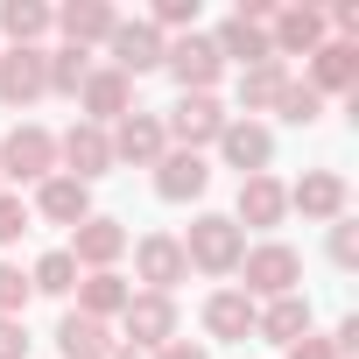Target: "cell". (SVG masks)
<instances>
[{"label":"cell","instance_id":"6da1fadb","mask_svg":"<svg viewBox=\"0 0 359 359\" xmlns=\"http://www.w3.org/2000/svg\"><path fill=\"white\" fill-rule=\"evenodd\" d=\"M240 296L247 303H275V296H296L303 289V254L289 247V240H261V247H247L240 254Z\"/></svg>","mask_w":359,"mask_h":359},{"label":"cell","instance_id":"7a4b0ae2","mask_svg":"<svg viewBox=\"0 0 359 359\" xmlns=\"http://www.w3.org/2000/svg\"><path fill=\"white\" fill-rule=\"evenodd\" d=\"M240 254H247V233L226 219V212H198L191 233H184V261L198 275H240Z\"/></svg>","mask_w":359,"mask_h":359},{"label":"cell","instance_id":"3957f363","mask_svg":"<svg viewBox=\"0 0 359 359\" xmlns=\"http://www.w3.org/2000/svg\"><path fill=\"white\" fill-rule=\"evenodd\" d=\"M57 176V134L50 127H36V120H22V127H8V141H0V184H50Z\"/></svg>","mask_w":359,"mask_h":359},{"label":"cell","instance_id":"277c9868","mask_svg":"<svg viewBox=\"0 0 359 359\" xmlns=\"http://www.w3.org/2000/svg\"><path fill=\"white\" fill-rule=\"evenodd\" d=\"M226 106H219V92H184L169 113H162V134H169V148H191V155H205V148H219V134H226Z\"/></svg>","mask_w":359,"mask_h":359},{"label":"cell","instance_id":"5b68a950","mask_svg":"<svg viewBox=\"0 0 359 359\" xmlns=\"http://www.w3.org/2000/svg\"><path fill=\"white\" fill-rule=\"evenodd\" d=\"M120 345H134V352H162L169 338H184V317H176V296H148V289H134L127 296V310H120Z\"/></svg>","mask_w":359,"mask_h":359},{"label":"cell","instance_id":"8992f818","mask_svg":"<svg viewBox=\"0 0 359 359\" xmlns=\"http://www.w3.org/2000/svg\"><path fill=\"white\" fill-rule=\"evenodd\" d=\"M162 71L176 78V92H219V78H226V64H219V50H212V36H205V29H191V36H169V50H162Z\"/></svg>","mask_w":359,"mask_h":359},{"label":"cell","instance_id":"52a82bcc","mask_svg":"<svg viewBox=\"0 0 359 359\" xmlns=\"http://www.w3.org/2000/svg\"><path fill=\"white\" fill-rule=\"evenodd\" d=\"M127 247H134V275H141L148 296H176V282H191V261H184V240L176 233H141Z\"/></svg>","mask_w":359,"mask_h":359},{"label":"cell","instance_id":"ba28073f","mask_svg":"<svg viewBox=\"0 0 359 359\" xmlns=\"http://www.w3.org/2000/svg\"><path fill=\"white\" fill-rule=\"evenodd\" d=\"M57 169L78 176V184H99V176H113V141H106V127L71 120V127L57 134Z\"/></svg>","mask_w":359,"mask_h":359},{"label":"cell","instance_id":"9c48e42d","mask_svg":"<svg viewBox=\"0 0 359 359\" xmlns=\"http://www.w3.org/2000/svg\"><path fill=\"white\" fill-rule=\"evenodd\" d=\"M303 64H310L303 85H310L317 99H352V92H359V43H331V36H324Z\"/></svg>","mask_w":359,"mask_h":359},{"label":"cell","instance_id":"30bf717a","mask_svg":"<svg viewBox=\"0 0 359 359\" xmlns=\"http://www.w3.org/2000/svg\"><path fill=\"white\" fill-rule=\"evenodd\" d=\"M106 141H113V169L120 162H134V169H155L162 155H169V134H162V113H127V120H113L106 127Z\"/></svg>","mask_w":359,"mask_h":359},{"label":"cell","instance_id":"8fae6325","mask_svg":"<svg viewBox=\"0 0 359 359\" xmlns=\"http://www.w3.org/2000/svg\"><path fill=\"white\" fill-rule=\"evenodd\" d=\"M64 254L78 261V275H106V268H120V254H127V226L106 219V212H92L85 226H71V247H64Z\"/></svg>","mask_w":359,"mask_h":359},{"label":"cell","instance_id":"7c38bea8","mask_svg":"<svg viewBox=\"0 0 359 359\" xmlns=\"http://www.w3.org/2000/svg\"><path fill=\"white\" fill-rule=\"evenodd\" d=\"M240 233L254 226V233H275L282 219H289V184L282 176H240V198H233V212H226Z\"/></svg>","mask_w":359,"mask_h":359},{"label":"cell","instance_id":"4fadbf2b","mask_svg":"<svg viewBox=\"0 0 359 359\" xmlns=\"http://www.w3.org/2000/svg\"><path fill=\"white\" fill-rule=\"evenodd\" d=\"M162 50H169V36H155L148 22H113V36H106V64H113L120 78L162 71Z\"/></svg>","mask_w":359,"mask_h":359},{"label":"cell","instance_id":"5bb4252c","mask_svg":"<svg viewBox=\"0 0 359 359\" xmlns=\"http://www.w3.org/2000/svg\"><path fill=\"white\" fill-rule=\"evenodd\" d=\"M317 43H324V8H310V0H289V8H275V22H268V50H275V64L310 57Z\"/></svg>","mask_w":359,"mask_h":359},{"label":"cell","instance_id":"9a60e30c","mask_svg":"<svg viewBox=\"0 0 359 359\" xmlns=\"http://www.w3.org/2000/svg\"><path fill=\"white\" fill-rule=\"evenodd\" d=\"M78 113H85L92 127H113V120H127V113H134V78H120L113 64H92V78L78 85Z\"/></svg>","mask_w":359,"mask_h":359},{"label":"cell","instance_id":"2e32d148","mask_svg":"<svg viewBox=\"0 0 359 359\" xmlns=\"http://www.w3.org/2000/svg\"><path fill=\"white\" fill-rule=\"evenodd\" d=\"M205 191H212V162H205V155L169 148V155L155 162V198H162V205H198Z\"/></svg>","mask_w":359,"mask_h":359},{"label":"cell","instance_id":"e0dca14e","mask_svg":"<svg viewBox=\"0 0 359 359\" xmlns=\"http://www.w3.org/2000/svg\"><path fill=\"white\" fill-rule=\"evenodd\" d=\"M345 205H352V191H345L338 169H303V184H289V212H303L310 226L345 219Z\"/></svg>","mask_w":359,"mask_h":359},{"label":"cell","instance_id":"ac0fdd59","mask_svg":"<svg viewBox=\"0 0 359 359\" xmlns=\"http://www.w3.org/2000/svg\"><path fill=\"white\" fill-rule=\"evenodd\" d=\"M29 219H43V226H85V219H92V184H78V176L57 169L50 184H36Z\"/></svg>","mask_w":359,"mask_h":359},{"label":"cell","instance_id":"d6986e66","mask_svg":"<svg viewBox=\"0 0 359 359\" xmlns=\"http://www.w3.org/2000/svg\"><path fill=\"white\" fill-rule=\"evenodd\" d=\"M219 162L240 169V176H268V162H275V134H268L261 120H226V134H219Z\"/></svg>","mask_w":359,"mask_h":359},{"label":"cell","instance_id":"ffe728a7","mask_svg":"<svg viewBox=\"0 0 359 359\" xmlns=\"http://www.w3.org/2000/svg\"><path fill=\"white\" fill-rule=\"evenodd\" d=\"M43 92H50L43 50H0V106H8V113H29Z\"/></svg>","mask_w":359,"mask_h":359},{"label":"cell","instance_id":"44dd1931","mask_svg":"<svg viewBox=\"0 0 359 359\" xmlns=\"http://www.w3.org/2000/svg\"><path fill=\"white\" fill-rule=\"evenodd\" d=\"M212 50H219V64H240V71H254V64H275V50H268V29H261V22H240V15H226V22L212 29Z\"/></svg>","mask_w":359,"mask_h":359},{"label":"cell","instance_id":"7402d4cb","mask_svg":"<svg viewBox=\"0 0 359 359\" xmlns=\"http://www.w3.org/2000/svg\"><path fill=\"white\" fill-rule=\"evenodd\" d=\"M78 317H92V324H120V310H127V296H134V282L120 275V268H106V275H78Z\"/></svg>","mask_w":359,"mask_h":359},{"label":"cell","instance_id":"603a6c76","mask_svg":"<svg viewBox=\"0 0 359 359\" xmlns=\"http://www.w3.org/2000/svg\"><path fill=\"white\" fill-rule=\"evenodd\" d=\"M113 22H120V8H113V0H71V8H57V36H64L71 50L106 43V36H113Z\"/></svg>","mask_w":359,"mask_h":359},{"label":"cell","instance_id":"cb8c5ba5","mask_svg":"<svg viewBox=\"0 0 359 359\" xmlns=\"http://www.w3.org/2000/svg\"><path fill=\"white\" fill-rule=\"evenodd\" d=\"M205 338L247 345V338H254V303H247L240 289H212V296H205Z\"/></svg>","mask_w":359,"mask_h":359},{"label":"cell","instance_id":"d4e9b609","mask_svg":"<svg viewBox=\"0 0 359 359\" xmlns=\"http://www.w3.org/2000/svg\"><path fill=\"white\" fill-rule=\"evenodd\" d=\"M310 331V296L296 289V296H275V303H254V338H268V345H296Z\"/></svg>","mask_w":359,"mask_h":359},{"label":"cell","instance_id":"484cf974","mask_svg":"<svg viewBox=\"0 0 359 359\" xmlns=\"http://www.w3.org/2000/svg\"><path fill=\"white\" fill-rule=\"evenodd\" d=\"M50 29H57V8H43V0H0V36H8V50H43Z\"/></svg>","mask_w":359,"mask_h":359},{"label":"cell","instance_id":"4316f807","mask_svg":"<svg viewBox=\"0 0 359 359\" xmlns=\"http://www.w3.org/2000/svg\"><path fill=\"white\" fill-rule=\"evenodd\" d=\"M57 352H64V359H106V352H113V331L92 324V317H78V310H64V317H57Z\"/></svg>","mask_w":359,"mask_h":359},{"label":"cell","instance_id":"83f0119b","mask_svg":"<svg viewBox=\"0 0 359 359\" xmlns=\"http://www.w3.org/2000/svg\"><path fill=\"white\" fill-rule=\"evenodd\" d=\"M282 85H289V64H254V71H240V113H275ZM240 113H233V120H240Z\"/></svg>","mask_w":359,"mask_h":359},{"label":"cell","instance_id":"f1b7e54d","mask_svg":"<svg viewBox=\"0 0 359 359\" xmlns=\"http://www.w3.org/2000/svg\"><path fill=\"white\" fill-rule=\"evenodd\" d=\"M43 78H50V92H64V99H78V85L92 78V50H43Z\"/></svg>","mask_w":359,"mask_h":359},{"label":"cell","instance_id":"f546056e","mask_svg":"<svg viewBox=\"0 0 359 359\" xmlns=\"http://www.w3.org/2000/svg\"><path fill=\"white\" fill-rule=\"evenodd\" d=\"M29 289H36V296H71V289H78V261H71L64 247H50V254L29 268Z\"/></svg>","mask_w":359,"mask_h":359},{"label":"cell","instance_id":"4dcf8cb0","mask_svg":"<svg viewBox=\"0 0 359 359\" xmlns=\"http://www.w3.org/2000/svg\"><path fill=\"white\" fill-rule=\"evenodd\" d=\"M275 120H282V127H317V120H324V99H317L303 78H289L282 99H275Z\"/></svg>","mask_w":359,"mask_h":359},{"label":"cell","instance_id":"1f68e13d","mask_svg":"<svg viewBox=\"0 0 359 359\" xmlns=\"http://www.w3.org/2000/svg\"><path fill=\"white\" fill-rule=\"evenodd\" d=\"M141 22H148L155 36H191V29H198V0H155Z\"/></svg>","mask_w":359,"mask_h":359},{"label":"cell","instance_id":"d6a6232c","mask_svg":"<svg viewBox=\"0 0 359 359\" xmlns=\"http://www.w3.org/2000/svg\"><path fill=\"white\" fill-rule=\"evenodd\" d=\"M29 268H15V261H0V317H22L29 310Z\"/></svg>","mask_w":359,"mask_h":359},{"label":"cell","instance_id":"836d02e7","mask_svg":"<svg viewBox=\"0 0 359 359\" xmlns=\"http://www.w3.org/2000/svg\"><path fill=\"white\" fill-rule=\"evenodd\" d=\"M331 261H338L345 275L359 268V226H352V212H345V219H331Z\"/></svg>","mask_w":359,"mask_h":359},{"label":"cell","instance_id":"e575fe53","mask_svg":"<svg viewBox=\"0 0 359 359\" xmlns=\"http://www.w3.org/2000/svg\"><path fill=\"white\" fill-rule=\"evenodd\" d=\"M22 233H29V205H22L15 191H0V247H15Z\"/></svg>","mask_w":359,"mask_h":359},{"label":"cell","instance_id":"d590c367","mask_svg":"<svg viewBox=\"0 0 359 359\" xmlns=\"http://www.w3.org/2000/svg\"><path fill=\"white\" fill-rule=\"evenodd\" d=\"M0 359H29V324L22 317H0Z\"/></svg>","mask_w":359,"mask_h":359},{"label":"cell","instance_id":"8d00e7d4","mask_svg":"<svg viewBox=\"0 0 359 359\" xmlns=\"http://www.w3.org/2000/svg\"><path fill=\"white\" fill-rule=\"evenodd\" d=\"M282 359H338V352H331V338H317V331H303L296 345H282Z\"/></svg>","mask_w":359,"mask_h":359},{"label":"cell","instance_id":"74e56055","mask_svg":"<svg viewBox=\"0 0 359 359\" xmlns=\"http://www.w3.org/2000/svg\"><path fill=\"white\" fill-rule=\"evenodd\" d=\"M148 359H212V352H205V345H191V338H169V345H162V352H148Z\"/></svg>","mask_w":359,"mask_h":359},{"label":"cell","instance_id":"f35d334b","mask_svg":"<svg viewBox=\"0 0 359 359\" xmlns=\"http://www.w3.org/2000/svg\"><path fill=\"white\" fill-rule=\"evenodd\" d=\"M106 359H148V352H134V345H120V338H113V352H106Z\"/></svg>","mask_w":359,"mask_h":359},{"label":"cell","instance_id":"ab89813d","mask_svg":"<svg viewBox=\"0 0 359 359\" xmlns=\"http://www.w3.org/2000/svg\"><path fill=\"white\" fill-rule=\"evenodd\" d=\"M0 191H8V184H0Z\"/></svg>","mask_w":359,"mask_h":359}]
</instances>
